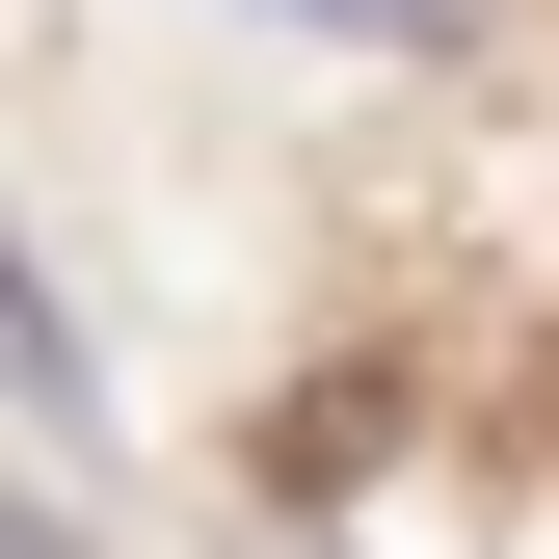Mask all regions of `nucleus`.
Here are the masks:
<instances>
[{"label":"nucleus","instance_id":"nucleus-1","mask_svg":"<svg viewBox=\"0 0 559 559\" xmlns=\"http://www.w3.org/2000/svg\"><path fill=\"white\" fill-rule=\"evenodd\" d=\"M240 27H346V53H453L479 0H240Z\"/></svg>","mask_w":559,"mask_h":559},{"label":"nucleus","instance_id":"nucleus-2","mask_svg":"<svg viewBox=\"0 0 559 559\" xmlns=\"http://www.w3.org/2000/svg\"><path fill=\"white\" fill-rule=\"evenodd\" d=\"M0 559H53V533H27V507H0Z\"/></svg>","mask_w":559,"mask_h":559}]
</instances>
